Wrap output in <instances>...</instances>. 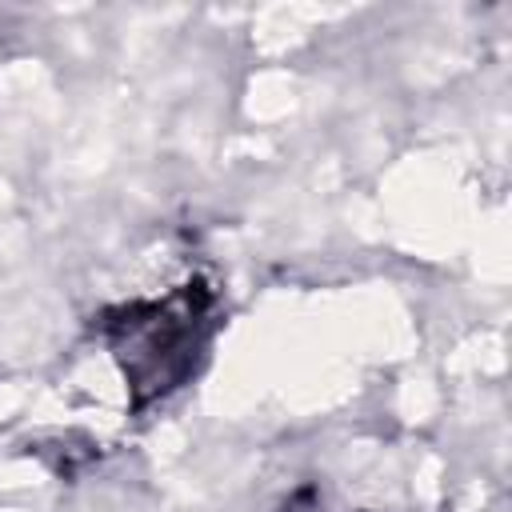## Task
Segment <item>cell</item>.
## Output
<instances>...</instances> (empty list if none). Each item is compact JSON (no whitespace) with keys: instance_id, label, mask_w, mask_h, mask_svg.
Listing matches in <instances>:
<instances>
[{"instance_id":"obj_1","label":"cell","mask_w":512,"mask_h":512,"mask_svg":"<svg viewBox=\"0 0 512 512\" xmlns=\"http://www.w3.org/2000/svg\"><path fill=\"white\" fill-rule=\"evenodd\" d=\"M208 316L212 292L200 284H184L168 300L124 304L104 320L136 404H148L192 376L208 336Z\"/></svg>"}]
</instances>
